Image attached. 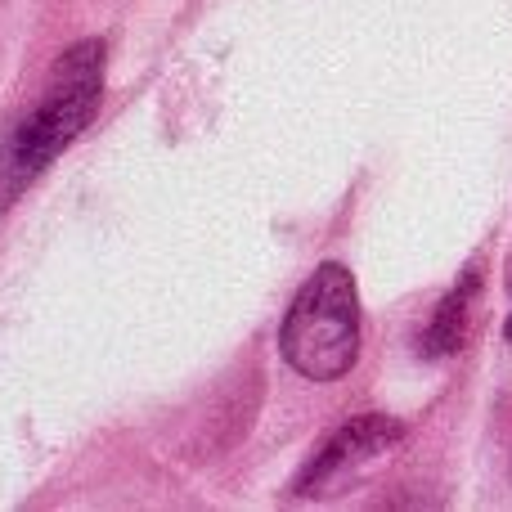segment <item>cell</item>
<instances>
[{
    "mask_svg": "<svg viewBox=\"0 0 512 512\" xmlns=\"http://www.w3.org/2000/svg\"><path fill=\"white\" fill-rule=\"evenodd\" d=\"M508 337H512V319H508Z\"/></svg>",
    "mask_w": 512,
    "mask_h": 512,
    "instance_id": "obj_5",
    "label": "cell"
},
{
    "mask_svg": "<svg viewBox=\"0 0 512 512\" xmlns=\"http://www.w3.org/2000/svg\"><path fill=\"white\" fill-rule=\"evenodd\" d=\"M279 351L301 378L333 382L360 355V292L346 265H319L297 292L279 333Z\"/></svg>",
    "mask_w": 512,
    "mask_h": 512,
    "instance_id": "obj_2",
    "label": "cell"
},
{
    "mask_svg": "<svg viewBox=\"0 0 512 512\" xmlns=\"http://www.w3.org/2000/svg\"><path fill=\"white\" fill-rule=\"evenodd\" d=\"M481 288V274L468 270L463 274V283L450 292V297L441 301V310H436V319L427 324L423 333V355H454L463 346V337H468V319H472V297H477Z\"/></svg>",
    "mask_w": 512,
    "mask_h": 512,
    "instance_id": "obj_4",
    "label": "cell"
},
{
    "mask_svg": "<svg viewBox=\"0 0 512 512\" xmlns=\"http://www.w3.org/2000/svg\"><path fill=\"white\" fill-rule=\"evenodd\" d=\"M400 436H405V432H400V423L378 418V414L346 423L342 432L324 445V454H315V463L306 468V477L297 481V495H315V486H328V481H333L346 463H364V459H373V454H387Z\"/></svg>",
    "mask_w": 512,
    "mask_h": 512,
    "instance_id": "obj_3",
    "label": "cell"
},
{
    "mask_svg": "<svg viewBox=\"0 0 512 512\" xmlns=\"http://www.w3.org/2000/svg\"><path fill=\"white\" fill-rule=\"evenodd\" d=\"M99 95H104V45L77 41L63 63L54 68V81L45 99L36 104L32 117L14 126L0 158V176H5V198H14L23 185H32L95 117Z\"/></svg>",
    "mask_w": 512,
    "mask_h": 512,
    "instance_id": "obj_1",
    "label": "cell"
}]
</instances>
